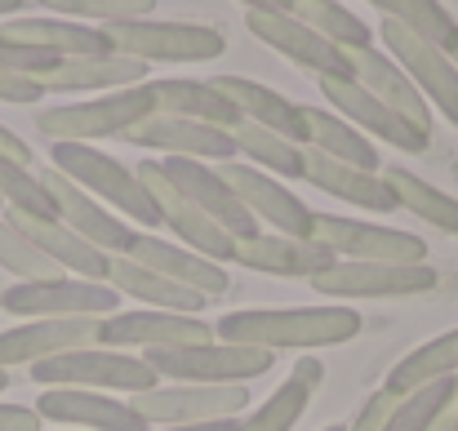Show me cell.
Returning <instances> with one entry per match:
<instances>
[{
	"instance_id": "cell-21",
	"label": "cell",
	"mask_w": 458,
	"mask_h": 431,
	"mask_svg": "<svg viewBox=\"0 0 458 431\" xmlns=\"http://www.w3.org/2000/svg\"><path fill=\"white\" fill-rule=\"evenodd\" d=\"M125 143L148 147V151H165V156H182V160H218L227 165L236 156V139L227 130H214V125H200V121H182V116H165L152 112L148 121H139Z\"/></svg>"
},
{
	"instance_id": "cell-36",
	"label": "cell",
	"mask_w": 458,
	"mask_h": 431,
	"mask_svg": "<svg viewBox=\"0 0 458 431\" xmlns=\"http://www.w3.org/2000/svg\"><path fill=\"white\" fill-rule=\"evenodd\" d=\"M232 139H236V151H241V156H250L254 169H267V173H276V178H303L307 173V147L290 143V139H281V134H272V130H263V125L241 121V125L232 130Z\"/></svg>"
},
{
	"instance_id": "cell-13",
	"label": "cell",
	"mask_w": 458,
	"mask_h": 431,
	"mask_svg": "<svg viewBox=\"0 0 458 431\" xmlns=\"http://www.w3.org/2000/svg\"><path fill=\"white\" fill-rule=\"evenodd\" d=\"M316 85H320V98L329 103V112L343 116L347 125H356L365 139H383V143L396 147V151H428L432 147L428 134H419L410 121H401L360 80H352V76H316Z\"/></svg>"
},
{
	"instance_id": "cell-27",
	"label": "cell",
	"mask_w": 458,
	"mask_h": 431,
	"mask_svg": "<svg viewBox=\"0 0 458 431\" xmlns=\"http://www.w3.org/2000/svg\"><path fill=\"white\" fill-rule=\"evenodd\" d=\"M4 40H18V45H31V49H45L54 58H98V54H112V40L103 27L94 22H76V18H9L0 27Z\"/></svg>"
},
{
	"instance_id": "cell-35",
	"label": "cell",
	"mask_w": 458,
	"mask_h": 431,
	"mask_svg": "<svg viewBox=\"0 0 458 431\" xmlns=\"http://www.w3.org/2000/svg\"><path fill=\"white\" fill-rule=\"evenodd\" d=\"M450 374H458V329L432 338V342H423V347H414L410 356H401V360L392 365V374H387L383 387L396 392V396H405V392L428 387V383L450 378Z\"/></svg>"
},
{
	"instance_id": "cell-23",
	"label": "cell",
	"mask_w": 458,
	"mask_h": 431,
	"mask_svg": "<svg viewBox=\"0 0 458 431\" xmlns=\"http://www.w3.org/2000/svg\"><path fill=\"white\" fill-rule=\"evenodd\" d=\"M347 63H352V80H360L378 103H387L401 121H410L419 134L432 139V107L414 89V80L396 67L392 54H383L378 45H365V49H347Z\"/></svg>"
},
{
	"instance_id": "cell-46",
	"label": "cell",
	"mask_w": 458,
	"mask_h": 431,
	"mask_svg": "<svg viewBox=\"0 0 458 431\" xmlns=\"http://www.w3.org/2000/svg\"><path fill=\"white\" fill-rule=\"evenodd\" d=\"M0 431H40V414L31 405H0Z\"/></svg>"
},
{
	"instance_id": "cell-45",
	"label": "cell",
	"mask_w": 458,
	"mask_h": 431,
	"mask_svg": "<svg viewBox=\"0 0 458 431\" xmlns=\"http://www.w3.org/2000/svg\"><path fill=\"white\" fill-rule=\"evenodd\" d=\"M45 89L36 76H18V72H0V103H40Z\"/></svg>"
},
{
	"instance_id": "cell-53",
	"label": "cell",
	"mask_w": 458,
	"mask_h": 431,
	"mask_svg": "<svg viewBox=\"0 0 458 431\" xmlns=\"http://www.w3.org/2000/svg\"><path fill=\"white\" fill-rule=\"evenodd\" d=\"M4 387H9V369H0V392H4Z\"/></svg>"
},
{
	"instance_id": "cell-31",
	"label": "cell",
	"mask_w": 458,
	"mask_h": 431,
	"mask_svg": "<svg viewBox=\"0 0 458 431\" xmlns=\"http://www.w3.org/2000/svg\"><path fill=\"white\" fill-rule=\"evenodd\" d=\"M107 285L116 289V293H130V298L148 302L156 311H182V316H200V311H205V298H200V293L165 281L160 272L143 267V263L130 258V254H112V258H107Z\"/></svg>"
},
{
	"instance_id": "cell-11",
	"label": "cell",
	"mask_w": 458,
	"mask_h": 431,
	"mask_svg": "<svg viewBox=\"0 0 458 431\" xmlns=\"http://www.w3.org/2000/svg\"><path fill=\"white\" fill-rule=\"evenodd\" d=\"M307 285L325 298H414L441 285V272L428 263H334Z\"/></svg>"
},
{
	"instance_id": "cell-10",
	"label": "cell",
	"mask_w": 458,
	"mask_h": 431,
	"mask_svg": "<svg viewBox=\"0 0 458 431\" xmlns=\"http://www.w3.org/2000/svg\"><path fill=\"white\" fill-rule=\"evenodd\" d=\"M139 178H143V187L152 191L156 209H160V223L174 232V241L178 245H187V249H196V254H205L209 263H218V267H227V263H236V236H227L209 214H200L169 178H165V169H160V160H143L139 169H134Z\"/></svg>"
},
{
	"instance_id": "cell-2",
	"label": "cell",
	"mask_w": 458,
	"mask_h": 431,
	"mask_svg": "<svg viewBox=\"0 0 458 431\" xmlns=\"http://www.w3.org/2000/svg\"><path fill=\"white\" fill-rule=\"evenodd\" d=\"M49 160L63 178H72L81 191H89L98 205L116 209L121 218H134L139 227H160V209H156L152 191L143 187V178L121 165L116 156L98 151L94 143H54Z\"/></svg>"
},
{
	"instance_id": "cell-4",
	"label": "cell",
	"mask_w": 458,
	"mask_h": 431,
	"mask_svg": "<svg viewBox=\"0 0 458 431\" xmlns=\"http://www.w3.org/2000/svg\"><path fill=\"white\" fill-rule=\"evenodd\" d=\"M31 378L40 387H85V392H112V396H139L160 387L156 369L143 356H130L116 347H81V351L49 356L31 365Z\"/></svg>"
},
{
	"instance_id": "cell-18",
	"label": "cell",
	"mask_w": 458,
	"mask_h": 431,
	"mask_svg": "<svg viewBox=\"0 0 458 431\" xmlns=\"http://www.w3.org/2000/svg\"><path fill=\"white\" fill-rule=\"evenodd\" d=\"M245 27L276 49L281 58H290L294 67H303L311 76H352V63L338 45H329L320 31H311L307 22H299L294 13H267V9H250Z\"/></svg>"
},
{
	"instance_id": "cell-33",
	"label": "cell",
	"mask_w": 458,
	"mask_h": 431,
	"mask_svg": "<svg viewBox=\"0 0 458 431\" xmlns=\"http://www.w3.org/2000/svg\"><path fill=\"white\" fill-rule=\"evenodd\" d=\"M303 121H307V151H320L329 160H343V165H356V169H369V173L383 169V156H378L374 139H365L356 125H347L329 107H303Z\"/></svg>"
},
{
	"instance_id": "cell-7",
	"label": "cell",
	"mask_w": 458,
	"mask_h": 431,
	"mask_svg": "<svg viewBox=\"0 0 458 431\" xmlns=\"http://www.w3.org/2000/svg\"><path fill=\"white\" fill-rule=\"evenodd\" d=\"M143 427H187V423H214V418H241L250 405L245 383H160L152 392L130 396Z\"/></svg>"
},
{
	"instance_id": "cell-42",
	"label": "cell",
	"mask_w": 458,
	"mask_h": 431,
	"mask_svg": "<svg viewBox=\"0 0 458 431\" xmlns=\"http://www.w3.org/2000/svg\"><path fill=\"white\" fill-rule=\"evenodd\" d=\"M40 4L54 9V18H76V22H94V27L152 18L156 9V0H40Z\"/></svg>"
},
{
	"instance_id": "cell-8",
	"label": "cell",
	"mask_w": 458,
	"mask_h": 431,
	"mask_svg": "<svg viewBox=\"0 0 458 431\" xmlns=\"http://www.w3.org/2000/svg\"><path fill=\"white\" fill-rule=\"evenodd\" d=\"M378 36H383V49L396 58V67H401V72L414 80V89L428 98V107H437L450 125H458L454 58H450L441 45H432V40H423L419 31H410V27H401V22H387V18H383Z\"/></svg>"
},
{
	"instance_id": "cell-15",
	"label": "cell",
	"mask_w": 458,
	"mask_h": 431,
	"mask_svg": "<svg viewBox=\"0 0 458 431\" xmlns=\"http://www.w3.org/2000/svg\"><path fill=\"white\" fill-rule=\"evenodd\" d=\"M160 169H165V178H169L200 214H209L227 236H236V241L259 236L254 214L241 205V196L232 191V182L223 178V169H214V165H205V160H182V156H165Z\"/></svg>"
},
{
	"instance_id": "cell-20",
	"label": "cell",
	"mask_w": 458,
	"mask_h": 431,
	"mask_svg": "<svg viewBox=\"0 0 458 431\" xmlns=\"http://www.w3.org/2000/svg\"><path fill=\"white\" fill-rule=\"evenodd\" d=\"M40 182H45L49 196H54L58 223H67L76 236H85V241H89L94 249H103L107 258H112V254H130L134 227H130L121 214H112L107 205H98L89 191H81V187H76L72 178H63L58 169H45Z\"/></svg>"
},
{
	"instance_id": "cell-26",
	"label": "cell",
	"mask_w": 458,
	"mask_h": 431,
	"mask_svg": "<svg viewBox=\"0 0 458 431\" xmlns=\"http://www.w3.org/2000/svg\"><path fill=\"white\" fill-rule=\"evenodd\" d=\"M214 85H218V94L232 98V107L241 112V121L263 125V130H272V134H281V139H290V143L307 147L303 107L290 103L285 94H276L272 85L250 80V76H214Z\"/></svg>"
},
{
	"instance_id": "cell-51",
	"label": "cell",
	"mask_w": 458,
	"mask_h": 431,
	"mask_svg": "<svg viewBox=\"0 0 458 431\" xmlns=\"http://www.w3.org/2000/svg\"><path fill=\"white\" fill-rule=\"evenodd\" d=\"M22 9V0H0V18H13Z\"/></svg>"
},
{
	"instance_id": "cell-38",
	"label": "cell",
	"mask_w": 458,
	"mask_h": 431,
	"mask_svg": "<svg viewBox=\"0 0 458 431\" xmlns=\"http://www.w3.org/2000/svg\"><path fill=\"white\" fill-rule=\"evenodd\" d=\"M0 205H9V214H27V218H58L54 196L40 182V173H31V165H18L9 156H0Z\"/></svg>"
},
{
	"instance_id": "cell-12",
	"label": "cell",
	"mask_w": 458,
	"mask_h": 431,
	"mask_svg": "<svg viewBox=\"0 0 458 431\" xmlns=\"http://www.w3.org/2000/svg\"><path fill=\"white\" fill-rule=\"evenodd\" d=\"M316 241L329 245L334 258H343V263H428L423 236L343 218V214H316Z\"/></svg>"
},
{
	"instance_id": "cell-16",
	"label": "cell",
	"mask_w": 458,
	"mask_h": 431,
	"mask_svg": "<svg viewBox=\"0 0 458 431\" xmlns=\"http://www.w3.org/2000/svg\"><path fill=\"white\" fill-rule=\"evenodd\" d=\"M214 338V325H205L200 316H182V311H112L98 320V347H196V342H209Z\"/></svg>"
},
{
	"instance_id": "cell-34",
	"label": "cell",
	"mask_w": 458,
	"mask_h": 431,
	"mask_svg": "<svg viewBox=\"0 0 458 431\" xmlns=\"http://www.w3.org/2000/svg\"><path fill=\"white\" fill-rule=\"evenodd\" d=\"M378 173H383L387 191L396 196V209L414 214L419 223H428V227H437V232H445V236L458 241V200L450 191L432 187L428 178H419V173H410V169H401V165L378 169Z\"/></svg>"
},
{
	"instance_id": "cell-48",
	"label": "cell",
	"mask_w": 458,
	"mask_h": 431,
	"mask_svg": "<svg viewBox=\"0 0 458 431\" xmlns=\"http://www.w3.org/2000/svg\"><path fill=\"white\" fill-rule=\"evenodd\" d=\"M428 431H458V392L445 401V405H441V414L428 423Z\"/></svg>"
},
{
	"instance_id": "cell-30",
	"label": "cell",
	"mask_w": 458,
	"mask_h": 431,
	"mask_svg": "<svg viewBox=\"0 0 458 431\" xmlns=\"http://www.w3.org/2000/svg\"><path fill=\"white\" fill-rule=\"evenodd\" d=\"M156 89V112L165 116H182V121H200L214 130H236L241 112L232 107L227 94H218L214 80H187V76H169V80H152Z\"/></svg>"
},
{
	"instance_id": "cell-32",
	"label": "cell",
	"mask_w": 458,
	"mask_h": 431,
	"mask_svg": "<svg viewBox=\"0 0 458 431\" xmlns=\"http://www.w3.org/2000/svg\"><path fill=\"white\" fill-rule=\"evenodd\" d=\"M320 378H325V365L316 356H299L294 374L263 401V410L241 418V431H294V423L303 418L307 405H311V392L320 387Z\"/></svg>"
},
{
	"instance_id": "cell-1",
	"label": "cell",
	"mask_w": 458,
	"mask_h": 431,
	"mask_svg": "<svg viewBox=\"0 0 458 431\" xmlns=\"http://www.w3.org/2000/svg\"><path fill=\"white\" fill-rule=\"evenodd\" d=\"M360 325L365 320L352 307H254V311L218 316L214 338L263 347V351H320V347L352 342Z\"/></svg>"
},
{
	"instance_id": "cell-3",
	"label": "cell",
	"mask_w": 458,
	"mask_h": 431,
	"mask_svg": "<svg viewBox=\"0 0 458 431\" xmlns=\"http://www.w3.org/2000/svg\"><path fill=\"white\" fill-rule=\"evenodd\" d=\"M156 112V89L152 80L130 85V89H112L98 94L89 103H58L45 107L36 116V130L49 143H94V139H125L139 121H148Z\"/></svg>"
},
{
	"instance_id": "cell-24",
	"label": "cell",
	"mask_w": 458,
	"mask_h": 431,
	"mask_svg": "<svg viewBox=\"0 0 458 431\" xmlns=\"http://www.w3.org/2000/svg\"><path fill=\"white\" fill-rule=\"evenodd\" d=\"M130 258H139L143 267L160 272V276L174 281V285L200 293L205 302H209V298H223V293L232 289L227 267L209 263L205 254H196V249H187V245H169V241H160V236H148V232H134V241H130Z\"/></svg>"
},
{
	"instance_id": "cell-14",
	"label": "cell",
	"mask_w": 458,
	"mask_h": 431,
	"mask_svg": "<svg viewBox=\"0 0 458 431\" xmlns=\"http://www.w3.org/2000/svg\"><path fill=\"white\" fill-rule=\"evenodd\" d=\"M218 169L232 182V191L241 196V205L254 214L259 227H267L272 236H299V241L316 236V214L307 209L290 187H281L272 173H263L254 165H236V160H227Z\"/></svg>"
},
{
	"instance_id": "cell-40",
	"label": "cell",
	"mask_w": 458,
	"mask_h": 431,
	"mask_svg": "<svg viewBox=\"0 0 458 431\" xmlns=\"http://www.w3.org/2000/svg\"><path fill=\"white\" fill-rule=\"evenodd\" d=\"M458 392V374L450 378H437L428 387H414L405 396H396L392 405V418H387V431H428V423L441 414V405Z\"/></svg>"
},
{
	"instance_id": "cell-52",
	"label": "cell",
	"mask_w": 458,
	"mask_h": 431,
	"mask_svg": "<svg viewBox=\"0 0 458 431\" xmlns=\"http://www.w3.org/2000/svg\"><path fill=\"white\" fill-rule=\"evenodd\" d=\"M445 54L454 58V67H458V27H454V36H450V45H445Z\"/></svg>"
},
{
	"instance_id": "cell-49",
	"label": "cell",
	"mask_w": 458,
	"mask_h": 431,
	"mask_svg": "<svg viewBox=\"0 0 458 431\" xmlns=\"http://www.w3.org/2000/svg\"><path fill=\"white\" fill-rule=\"evenodd\" d=\"M148 431H241V418H214V423H187V427H148Z\"/></svg>"
},
{
	"instance_id": "cell-44",
	"label": "cell",
	"mask_w": 458,
	"mask_h": 431,
	"mask_svg": "<svg viewBox=\"0 0 458 431\" xmlns=\"http://www.w3.org/2000/svg\"><path fill=\"white\" fill-rule=\"evenodd\" d=\"M392 405H396V392H387V387H378L365 405H360V414L352 418V427L347 431H387V418H392Z\"/></svg>"
},
{
	"instance_id": "cell-17",
	"label": "cell",
	"mask_w": 458,
	"mask_h": 431,
	"mask_svg": "<svg viewBox=\"0 0 458 431\" xmlns=\"http://www.w3.org/2000/svg\"><path fill=\"white\" fill-rule=\"evenodd\" d=\"M98 320L103 316H45V320L13 325L0 334V369L40 365V360L63 356V351L98 347Z\"/></svg>"
},
{
	"instance_id": "cell-41",
	"label": "cell",
	"mask_w": 458,
	"mask_h": 431,
	"mask_svg": "<svg viewBox=\"0 0 458 431\" xmlns=\"http://www.w3.org/2000/svg\"><path fill=\"white\" fill-rule=\"evenodd\" d=\"M0 267H4L9 276H18V281H49V276H63V272L22 236V227H18L9 214H0Z\"/></svg>"
},
{
	"instance_id": "cell-22",
	"label": "cell",
	"mask_w": 458,
	"mask_h": 431,
	"mask_svg": "<svg viewBox=\"0 0 458 431\" xmlns=\"http://www.w3.org/2000/svg\"><path fill=\"white\" fill-rule=\"evenodd\" d=\"M236 263L245 272H263V276H276V281H311L320 276L325 267H334V249L320 245L316 236L299 241V236H272V232H259L250 241H236Z\"/></svg>"
},
{
	"instance_id": "cell-39",
	"label": "cell",
	"mask_w": 458,
	"mask_h": 431,
	"mask_svg": "<svg viewBox=\"0 0 458 431\" xmlns=\"http://www.w3.org/2000/svg\"><path fill=\"white\" fill-rule=\"evenodd\" d=\"M374 9H383V18L387 22H401V27H410V31H419L423 40H432V45H450V36H454V13L441 4V0H369Z\"/></svg>"
},
{
	"instance_id": "cell-55",
	"label": "cell",
	"mask_w": 458,
	"mask_h": 431,
	"mask_svg": "<svg viewBox=\"0 0 458 431\" xmlns=\"http://www.w3.org/2000/svg\"><path fill=\"white\" fill-rule=\"evenodd\" d=\"M63 431H67V427H63Z\"/></svg>"
},
{
	"instance_id": "cell-9",
	"label": "cell",
	"mask_w": 458,
	"mask_h": 431,
	"mask_svg": "<svg viewBox=\"0 0 458 431\" xmlns=\"http://www.w3.org/2000/svg\"><path fill=\"white\" fill-rule=\"evenodd\" d=\"M0 307L9 316H112L121 307V293L107 281H81V276H49V281H18L0 293Z\"/></svg>"
},
{
	"instance_id": "cell-37",
	"label": "cell",
	"mask_w": 458,
	"mask_h": 431,
	"mask_svg": "<svg viewBox=\"0 0 458 431\" xmlns=\"http://www.w3.org/2000/svg\"><path fill=\"white\" fill-rule=\"evenodd\" d=\"M290 13H294L299 22H307L311 31H320L329 45H338L343 54L374 45V31H369L347 4H338V0H294Z\"/></svg>"
},
{
	"instance_id": "cell-54",
	"label": "cell",
	"mask_w": 458,
	"mask_h": 431,
	"mask_svg": "<svg viewBox=\"0 0 458 431\" xmlns=\"http://www.w3.org/2000/svg\"><path fill=\"white\" fill-rule=\"evenodd\" d=\"M325 431H347V427H325Z\"/></svg>"
},
{
	"instance_id": "cell-47",
	"label": "cell",
	"mask_w": 458,
	"mask_h": 431,
	"mask_svg": "<svg viewBox=\"0 0 458 431\" xmlns=\"http://www.w3.org/2000/svg\"><path fill=\"white\" fill-rule=\"evenodd\" d=\"M0 156H9V160H18V165H31V147L22 143L13 130H4V125H0Z\"/></svg>"
},
{
	"instance_id": "cell-19",
	"label": "cell",
	"mask_w": 458,
	"mask_h": 431,
	"mask_svg": "<svg viewBox=\"0 0 458 431\" xmlns=\"http://www.w3.org/2000/svg\"><path fill=\"white\" fill-rule=\"evenodd\" d=\"M40 423H63L67 431H148L130 401L112 392H85V387H45L31 405Z\"/></svg>"
},
{
	"instance_id": "cell-43",
	"label": "cell",
	"mask_w": 458,
	"mask_h": 431,
	"mask_svg": "<svg viewBox=\"0 0 458 431\" xmlns=\"http://www.w3.org/2000/svg\"><path fill=\"white\" fill-rule=\"evenodd\" d=\"M63 58L45 54V49H31V45H18V40H4L0 36V72H18V76H45L49 67H58Z\"/></svg>"
},
{
	"instance_id": "cell-25",
	"label": "cell",
	"mask_w": 458,
	"mask_h": 431,
	"mask_svg": "<svg viewBox=\"0 0 458 431\" xmlns=\"http://www.w3.org/2000/svg\"><path fill=\"white\" fill-rule=\"evenodd\" d=\"M45 94H112L148 80V63L125 54H98V58H63L45 76H36Z\"/></svg>"
},
{
	"instance_id": "cell-6",
	"label": "cell",
	"mask_w": 458,
	"mask_h": 431,
	"mask_svg": "<svg viewBox=\"0 0 458 431\" xmlns=\"http://www.w3.org/2000/svg\"><path fill=\"white\" fill-rule=\"evenodd\" d=\"M112 40V54L139 58V63H209L227 49L223 31L205 22H160V18H130L103 27Z\"/></svg>"
},
{
	"instance_id": "cell-50",
	"label": "cell",
	"mask_w": 458,
	"mask_h": 431,
	"mask_svg": "<svg viewBox=\"0 0 458 431\" xmlns=\"http://www.w3.org/2000/svg\"><path fill=\"white\" fill-rule=\"evenodd\" d=\"M245 9H267V13H290L294 0H241Z\"/></svg>"
},
{
	"instance_id": "cell-5",
	"label": "cell",
	"mask_w": 458,
	"mask_h": 431,
	"mask_svg": "<svg viewBox=\"0 0 458 431\" xmlns=\"http://www.w3.org/2000/svg\"><path fill=\"white\" fill-rule=\"evenodd\" d=\"M143 360L156 369L160 383H250L272 369L276 351L209 338L196 347H156L143 351Z\"/></svg>"
},
{
	"instance_id": "cell-28",
	"label": "cell",
	"mask_w": 458,
	"mask_h": 431,
	"mask_svg": "<svg viewBox=\"0 0 458 431\" xmlns=\"http://www.w3.org/2000/svg\"><path fill=\"white\" fill-rule=\"evenodd\" d=\"M22 236L63 272V276H81V281H107V254L94 249L85 236H76L67 223L58 218H27V214H9Z\"/></svg>"
},
{
	"instance_id": "cell-29",
	"label": "cell",
	"mask_w": 458,
	"mask_h": 431,
	"mask_svg": "<svg viewBox=\"0 0 458 431\" xmlns=\"http://www.w3.org/2000/svg\"><path fill=\"white\" fill-rule=\"evenodd\" d=\"M303 182L329 191L334 200H347L352 209H374V214H392V209H396V196L387 191L383 173H369V169L329 160V156H320V151H307Z\"/></svg>"
}]
</instances>
